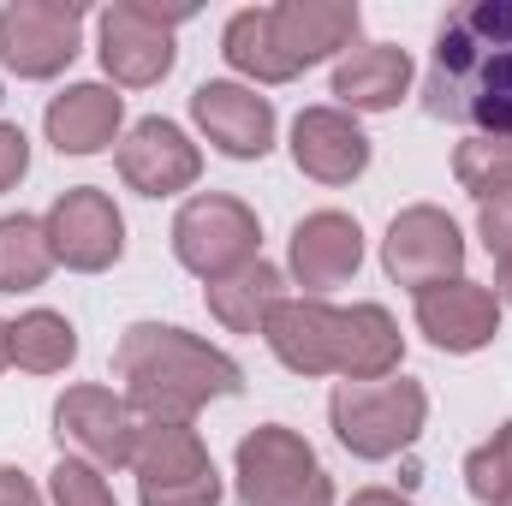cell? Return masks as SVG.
Segmentation results:
<instances>
[{
	"mask_svg": "<svg viewBox=\"0 0 512 506\" xmlns=\"http://www.w3.org/2000/svg\"><path fill=\"white\" fill-rule=\"evenodd\" d=\"M262 245V221L251 203L227 197V191H203L173 215V256L197 274V280H227L256 262Z\"/></svg>",
	"mask_w": 512,
	"mask_h": 506,
	"instance_id": "6",
	"label": "cell"
},
{
	"mask_svg": "<svg viewBox=\"0 0 512 506\" xmlns=\"http://www.w3.org/2000/svg\"><path fill=\"white\" fill-rule=\"evenodd\" d=\"M346 506H411V501H405V495H393V489H358Z\"/></svg>",
	"mask_w": 512,
	"mask_h": 506,
	"instance_id": "32",
	"label": "cell"
},
{
	"mask_svg": "<svg viewBox=\"0 0 512 506\" xmlns=\"http://www.w3.org/2000/svg\"><path fill=\"white\" fill-rule=\"evenodd\" d=\"M24 173H30V137L0 120V191H12Z\"/></svg>",
	"mask_w": 512,
	"mask_h": 506,
	"instance_id": "30",
	"label": "cell"
},
{
	"mask_svg": "<svg viewBox=\"0 0 512 506\" xmlns=\"http://www.w3.org/2000/svg\"><path fill=\"white\" fill-rule=\"evenodd\" d=\"M477 233L495 256H512V185L477 203Z\"/></svg>",
	"mask_w": 512,
	"mask_h": 506,
	"instance_id": "29",
	"label": "cell"
},
{
	"mask_svg": "<svg viewBox=\"0 0 512 506\" xmlns=\"http://www.w3.org/2000/svg\"><path fill=\"white\" fill-rule=\"evenodd\" d=\"M465 489L483 506H501L512 495V423H501V429L465 459Z\"/></svg>",
	"mask_w": 512,
	"mask_h": 506,
	"instance_id": "27",
	"label": "cell"
},
{
	"mask_svg": "<svg viewBox=\"0 0 512 506\" xmlns=\"http://www.w3.org/2000/svg\"><path fill=\"white\" fill-rule=\"evenodd\" d=\"M48 489H54V506H120L114 489L102 483V471L84 465V459H60L48 471Z\"/></svg>",
	"mask_w": 512,
	"mask_h": 506,
	"instance_id": "28",
	"label": "cell"
},
{
	"mask_svg": "<svg viewBox=\"0 0 512 506\" xmlns=\"http://www.w3.org/2000/svg\"><path fill=\"white\" fill-rule=\"evenodd\" d=\"M114 376L126 381V405L143 423H191L209 399H233L245 387V370L221 346L173 322H131L114 346Z\"/></svg>",
	"mask_w": 512,
	"mask_h": 506,
	"instance_id": "2",
	"label": "cell"
},
{
	"mask_svg": "<svg viewBox=\"0 0 512 506\" xmlns=\"http://www.w3.org/2000/svg\"><path fill=\"white\" fill-rule=\"evenodd\" d=\"M48 227V245H54V262L78 268V274H102L126 256V221L114 209L108 191L96 185H72L54 197V209L42 215Z\"/></svg>",
	"mask_w": 512,
	"mask_h": 506,
	"instance_id": "10",
	"label": "cell"
},
{
	"mask_svg": "<svg viewBox=\"0 0 512 506\" xmlns=\"http://www.w3.org/2000/svg\"><path fill=\"white\" fill-rule=\"evenodd\" d=\"M268 24H274V48L280 60L292 66V78L328 54H340L352 36H358V6L352 0H280L268 6Z\"/></svg>",
	"mask_w": 512,
	"mask_h": 506,
	"instance_id": "18",
	"label": "cell"
},
{
	"mask_svg": "<svg viewBox=\"0 0 512 506\" xmlns=\"http://www.w3.org/2000/svg\"><path fill=\"white\" fill-rule=\"evenodd\" d=\"M120 120H126V102L108 90V84H72L48 102L42 126H48V143L60 155H96L120 137Z\"/></svg>",
	"mask_w": 512,
	"mask_h": 506,
	"instance_id": "19",
	"label": "cell"
},
{
	"mask_svg": "<svg viewBox=\"0 0 512 506\" xmlns=\"http://www.w3.org/2000/svg\"><path fill=\"white\" fill-rule=\"evenodd\" d=\"M191 18V6H149V0H114L96 30H102V66L114 84L149 90L173 72V30Z\"/></svg>",
	"mask_w": 512,
	"mask_h": 506,
	"instance_id": "7",
	"label": "cell"
},
{
	"mask_svg": "<svg viewBox=\"0 0 512 506\" xmlns=\"http://www.w3.org/2000/svg\"><path fill=\"white\" fill-rule=\"evenodd\" d=\"M501 506H512V495H507V501H501Z\"/></svg>",
	"mask_w": 512,
	"mask_h": 506,
	"instance_id": "35",
	"label": "cell"
},
{
	"mask_svg": "<svg viewBox=\"0 0 512 506\" xmlns=\"http://www.w3.org/2000/svg\"><path fill=\"white\" fill-rule=\"evenodd\" d=\"M495 298L512 304V256H495Z\"/></svg>",
	"mask_w": 512,
	"mask_h": 506,
	"instance_id": "33",
	"label": "cell"
},
{
	"mask_svg": "<svg viewBox=\"0 0 512 506\" xmlns=\"http://www.w3.org/2000/svg\"><path fill=\"white\" fill-rule=\"evenodd\" d=\"M405 90H411V54L393 48V42L352 48L334 66V96H340L346 114H387V108H399Z\"/></svg>",
	"mask_w": 512,
	"mask_h": 506,
	"instance_id": "20",
	"label": "cell"
},
{
	"mask_svg": "<svg viewBox=\"0 0 512 506\" xmlns=\"http://www.w3.org/2000/svg\"><path fill=\"white\" fill-rule=\"evenodd\" d=\"M191 120L203 126V137L221 155H233V161H262L274 149V102L245 90V84H227V78L197 84Z\"/></svg>",
	"mask_w": 512,
	"mask_h": 506,
	"instance_id": "13",
	"label": "cell"
},
{
	"mask_svg": "<svg viewBox=\"0 0 512 506\" xmlns=\"http://www.w3.org/2000/svg\"><path fill=\"white\" fill-rule=\"evenodd\" d=\"M12 364V322H0V370Z\"/></svg>",
	"mask_w": 512,
	"mask_h": 506,
	"instance_id": "34",
	"label": "cell"
},
{
	"mask_svg": "<svg viewBox=\"0 0 512 506\" xmlns=\"http://www.w3.org/2000/svg\"><path fill=\"white\" fill-rule=\"evenodd\" d=\"M364 268V227L340 209H316L292 227V274L310 298L346 286Z\"/></svg>",
	"mask_w": 512,
	"mask_h": 506,
	"instance_id": "16",
	"label": "cell"
},
{
	"mask_svg": "<svg viewBox=\"0 0 512 506\" xmlns=\"http://www.w3.org/2000/svg\"><path fill=\"white\" fill-rule=\"evenodd\" d=\"M54 435H60V447H72L96 471L102 465L120 471V465L137 459V417L108 387H66L54 399Z\"/></svg>",
	"mask_w": 512,
	"mask_h": 506,
	"instance_id": "11",
	"label": "cell"
},
{
	"mask_svg": "<svg viewBox=\"0 0 512 506\" xmlns=\"http://www.w3.org/2000/svg\"><path fill=\"white\" fill-rule=\"evenodd\" d=\"M280 298H286L280 292V268L262 262V256H256L251 268L227 274V280H209V316L221 328H233V334H262V322H268V310Z\"/></svg>",
	"mask_w": 512,
	"mask_h": 506,
	"instance_id": "22",
	"label": "cell"
},
{
	"mask_svg": "<svg viewBox=\"0 0 512 506\" xmlns=\"http://www.w3.org/2000/svg\"><path fill=\"white\" fill-rule=\"evenodd\" d=\"M453 179L483 203L512 185V131H477L453 149Z\"/></svg>",
	"mask_w": 512,
	"mask_h": 506,
	"instance_id": "26",
	"label": "cell"
},
{
	"mask_svg": "<svg viewBox=\"0 0 512 506\" xmlns=\"http://www.w3.org/2000/svg\"><path fill=\"white\" fill-rule=\"evenodd\" d=\"M78 358V328L60 310H24L12 322V364L30 376H54Z\"/></svg>",
	"mask_w": 512,
	"mask_h": 506,
	"instance_id": "23",
	"label": "cell"
},
{
	"mask_svg": "<svg viewBox=\"0 0 512 506\" xmlns=\"http://www.w3.org/2000/svg\"><path fill=\"white\" fill-rule=\"evenodd\" d=\"M268 352L292 376H334L340 364V310L322 298H280L262 322Z\"/></svg>",
	"mask_w": 512,
	"mask_h": 506,
	"instance_id": "15",
	"label": "cell"
},
{
	"mask_svg": "<svg viewBox=\"0 0 512 506\" xmlns=\"http://www.w3.org/2000/svg\"><path fill=\"white\" fill-rule=\"evenodd\" d=\"M292 161L316 185H352L370 167V137L346 108H304L292 120Z\"/></svg>",
	"mask_w": 512,
	"mask_h": 506,
	"instance_id": "17",
	"label": "cell"
},
{
	"mask_svg": "<svg viewBox=\"0 0 512 506\" xmlns=\"http://www.w3.org/2000/svg\"><path fill=\"white\" fill-rule=\"evenodd\" d=\"M417 328L429 334V346L465 358V352H483L495 334H501V298L477 280H441V286H423L417 292Z\"/></svg>",
	"mask_w": 512,
	"mask_h": 506,
	"instance_id": "12",
	"label": "cell"
},
{
	"mask_svg": "<svg viewBox=\"0 0 512 506\" xmlns=\"http://www.w3.org/2000/svg\"><path fill=\"white\" fill-rule=\"evenodd\" d=\"M423 417H429V393L405 376L340 381L334 399H328V423H334L340 447L352 459H370V465L405 453L423 435Z\"/></svg>",
	"mask_w": 512,
	"mask_h": 506,
	"instance_id": "3",
	"label": "cell"
},
{
	"mask_svg": "<svg viewBox=\"0 0 512 506\" xmlns=\"http://www.w3.org/2000/svg\"><path fill=\"white\" fill-rule=\"evenodd\" d=\"M54 268L48 227L30 215H0V292H30Z\"/></svg>",
	"mask_w": 512,
	"mask_h": 506,
	"instance_id": "25",
	"label": "cell"
},
{
	"mask_svg": "<svg viewBox=\"0 0 512 506\" xmlns=\"http://www.w3.org/2000/svg\"><path fill=\"white\" fill-rule=\"evenodd\" d=\"M203 173V155L173 120H137L120 143V179L137 197H173L191 191Z\"/></svg>",
	"mask_w": 512,
	"mask_h": 506,
	"instance_id": "14",
	"label": "cell"
},
{
	"mask_svg": "<svg viewBox=\"0 0 512 506\" xmlns=\"http://www.w3.org/2000/svg\"><path fill=\"white\" fill-rule=\"evenodd\" d=\"M423 108L453 126L512 131V0H471L441 24Z\"/></svg>",
	"mask_w": 512,
	"mask_h": 506,
	"instance_id": "1",
	"label": "cell"
},
{
	"mask_svg": "<svg viewBox=\"0 0 512 506\" xmlns=\"http://www.w3.org/2000/svg\"><path fill=\"white\" fill-rule=\"evenodd\" d=\"M233 477H239L245 506H334V483L316 447L286 423H262L239 441Z\"/></svg>",
	"mask_w": 512,
	"mask_h": 506,
	"instance_id": "4",
	"label": "cell"
},
{
	"mask_svg": "<svg viewBox=\"0 0 512 506\" xmlns=\"http://www.w3.org/2000/svg\"><path fill=\"white\" fill-rule=\"evenodd\" d=\"M0 506H42V495H36V483L24 471L0 465Z\"/></svg>",
	"mask_w": 512,
	"mask_h": 506,
	"instance_id": "31",
	"label": "cell"
},
{
	"mask_svg": "<svg viewBox=\"0 0 512 506\" xmlns=\"http://www.w3.org/2000/svg\"><path fill=\"white\" fill-rule=\"evenodd\" d=\"M137 501L143 506H221V477L191 423H137Z\"/></svg>",
	"mask_w": 512,
	"mask_h": 506,
	"instance_id": "5",
	"label": "cell"
},
{
	"mask_svg": "<svg viewBox=\"0 0 512 506\" xmlns=\"http://www.w3.org/2000/svg\"><path fill=\"white\" fill-rule=\"evenodd\" d=\"M399 358H405V340H399V328H393V316H387L382 304L340 310V364H334V376L382 381L399 370Z\"/></svg>",
	"mask_w": 512,
	"mask_h": 506,
	"instance_id": "21",
	"label": "cell"
},
{
	"mask_svg": "<svg viewBox=\"0 0 512 506\" xmlns=\"http://www.w3.org/2000/svg\"><path fill=\"white\" fill-rule=\"evenodd\" d=\"M84 36L78 0H12L0 6V60L18 78H54L72 66Z\"/></svg>",
	"mask_w": 512,
	"mask_h": 506,
	"instance_id": "8",
	"label": "cell"
},
{
	"mask_svg": "<svg viewBox=\"0 0 512 506\" xmlns=\"http://www.w3.org/2000/svg\"><path fill=\"white\" fill-rule=\"evenodd\" d=\"M221 54H227V66H233V72H245V78H256V84H286V78H292V66H286V60H280V48H274L268 6H245V12H233V18H227Z\"/></svg>",
	"mask_w": 512,
	"mask_h": 506,
	"instance_id": "24",
	"label": "cell"
},
{
	"mask_svg": "<svg viewBox=\"0 0 512 506\" xmlns=\"http://www.w3.org/2000/svg\"><path fill=\"white\" fill-rule=\"evenodd\" d=\"M382 268L387 280L423 292V286H441V280H459L465 274V239L453 227L447 209L435 203H417V209H399L393 227L382 239Z\"/></svg>",
	"mask_w": 512,
	"mask_h": 506,
	"instance_id": "9",
	"label": "cell"
}]
</instances>
